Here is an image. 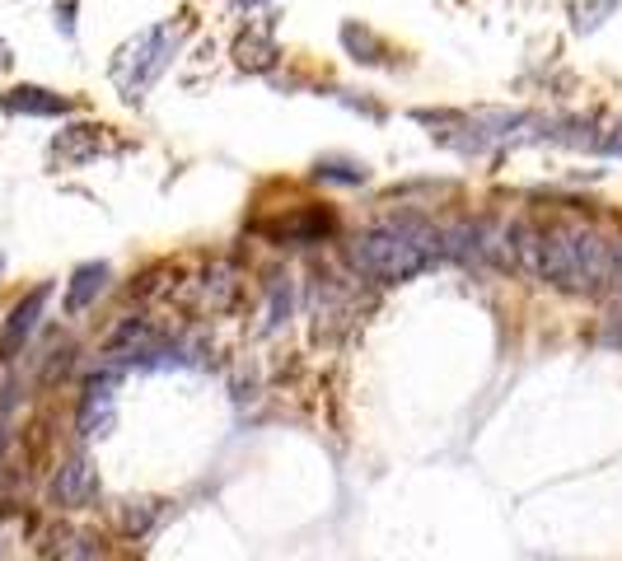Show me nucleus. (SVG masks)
Segmentation results:
<instances>
[{
	"mask_svg": "<svg viewBox=\"0 0 622 561\" xmlns=\"http://www.w3.org/2000/svg\"><path fill=\"white\" fill-rule=\"evenodd\" d=\"M440 258H445V229H435L426 221L375 225L351 244V262L375 280H408L435 267Z\"/></svg>",
	"mask_w": 622,
	"mask_h": 561,
	"instance_id": "nucleus-1",
	"label": "nucleus"
},
{
	"mask_svg": "<svg viewBox=\"0 0 622 561\" xmlns=\"http://www.w3.org/2000/svg\"><path fill=\"white\" fill-rule=\"evenodd\" d=\"M174 42H178V34H174L169 24L136 34V38L117 52V61H113V80H117V89L127 94V99H141V94L164 75L169 57H174Z\"/></svg>",
	"mask_w": 622,
	"mask_h": 561,
	"instance_id": "nucleus-2",
	"label": "nucleus"
},
{
	"mask_svg": "<svg viewBox=\"0 0 622 561\" xmlns=\"http://www.w3.org/2000/svg\"><path fill=\"white\" fill-rule=\"evenodd\" d=\"M95 491H99V482H95V467H89V459H71L57 473V482H52L57 506H66V510L89 506V501H95Z\"/></svg>",
	"mask_w": 622,
	"mask_h": 561,
	"instance_id": "nucleus-3",
	"label": "nucleus"
},
{
	"mask_svg": "<svg viewBox=\"0 0 622 561\" xmlns=\"http://www.w3.org/2000/svg\"><path fill=\"white\" fill-rule=\"evenodd\" d=\"M42 304H48V286H38L34 295H24L20 304L10 309V319H5V333H0V356H14L24 347V337L38 327V314H42Z\"/></svg>",
	"mask_w": 622,
	"mask_h": 561,
	"instance_id": "nucleus-4",
	"label": "nucleus"
},
{
	"mask_svg": "<svg viewBox=\"0 0 622 561\" xmlns=\"http://www.w3.org/2000/svg\"><path fill=\"white\" fill-rule=\"evenodd\" d=\"M5 108H10V113H28V117H61V113H71V99L48 94L38 85H20V89L5 94Z\"/></svg>",
	"mask_w": 622,
	"mask_h": 561,
	"instance_id": "nucleus-5",
	"label": "nucleus"
},
{
	"mask_svg": "<svg viewBox=\"0 0 622 561\" xmlns=\"http://www.w3.org/2000/svg\"><path fill=\"white\" fill-rule=\"evenodd\" d=\"M108 426H113V379H99L80 402V435H108Z\"/></svg>",
	"mask_w": 622,
	"mask_h": 561,
	"instance_id": "nucleus-6",
	"label": "nucleus"
},
{
	"mask_svg": "<svg viewBox=\"0 0 622 561\" xmlns=\"http://www.w3.org/2000/svg\"><path fill=\"white\" fill-rule=\"evenodd\" d=\"M103 286H108V267L103 262H89V267H80L71 276V290H66V309L71 314H80L85 304H95L99 295H103Z\"/></svg>",
	"mask_w": 622,
	"mask_h": 561,
	"instance_id": "nucleus-7",
	"label": "nucleus"
},
{
	"mask_svg": "<svg viewBox=\"0 0 622 561\" xmlns=\"http://www.w3.org/2000/svg\"><path fill=\"white\" fill-rule=\"evenodd\" d=\"M154 514H160V506H154V501H127V510H122V534L141 538L146 528L154 524Z\"/></svg>",
	"mask_w": 622,
	"mask_h": 561,
	"instance_id": "nucleus-8",
	"label": "nucleus"
},
{
	"mask_svg": "<svg viewBox=\"0 0 622 561\" xmlns=\"http://www.w3.org/2000/svg\"><path fill=\"white\" fill-rule=\"evenodd\" d=\"M319 178H333V183H361L365 169L356 164H319Z\"/></svg>",
	"mask_w": 622,
	"mask_h": 561,
	"instance_id": "nucleus-9",
	"label": "nucleus"
},
{
	"mask_svg": "<svg viewBox=\"0 0 622 561\" xmlns=\"http://www.w3.org/2000/svg\"><path fill=\"white\" fill-rule=\"evenodd\" d=\"M604 341H609V347H622V309L609 319V327H604Z\"/></svg>",
	"mask_w": 622,
	"mask_h": 561,
	"instance_id": "nucleus-10",
	"label": "nucleus"
},
{
	"mask_svg": "<svg viewBox=\"0 0 622 561\" xmlns=\"http://www.w3.org/2000/svg\"><path fill=\"white\" fill-rule=\"evenodd\" d=\"M609 280H613V286L622 290V239L613 244V272H609Z\"/></svg>",
	"mask_w": 622,
	"mask_h": 561,
	"instance_id": "nucleus-11",
	"label": "nucleus"
},
{
	"mask_svg": "<svg viewBox=\"0 0 622 561\" xmlns=\"http://www.w3.org/2000/svg\"><path fill=\"white\" fill-rule=\"evenodd\" d=\"M0 267H5V258H0Z\"/></svg>",
	"mask_w": 622,
	"mask_h": 561,
	"instance_id": "nucleus-12",
	"label": "nucleus"
}]
</instances>
